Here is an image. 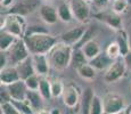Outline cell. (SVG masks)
Instances as JSON below:
<instances>
[{
  "mask_svg": "<svg viewBox=\"0 0 131 114\" xmlns=\"http://www.w3.org/2000/svg\"><path fill=\"white\" fill-rule=\"evenodd\" d=\"M74 47L63 41L57 42L47 54L50 67L56 71H64L71 65Z\"/></svg>",
  "mask_w": 131,
  "mask_h": 114,
  "instance_id": "1",
  "label": "cell"
},
{
  "mask_svg": "<svg viewBox=\"0 0 131 114\" xmlns=\"http://www.w3.org/2000/svg\"><path fill=\"white\" fill-rule=\"evenodd\" d=\"M23 39L31 55H47L49 50L58 42L57 38L50 33L25 35Z\"/></svg>",
  "mask_w": 131,
  "mask_h": 114,
  "instance_id": "2",
  "label": "cell"
},
{
  "mask_svg": "<svg viewBox=\"0 0 131 114\" xmlns=\"http://www.w3.org/2000/svg\"><path fill=\"white\" fill-rule=\"evenodd\" d=\"M0 27L4 31L15 35L16 38H24L27 27V22L25 16H22V15L4 14V16H1Z\"/></svg>",
  "mask_w": 131,
  "mask_h": 114,
  "instance_id": "3",
  "label": "cell"
},
{
  "mask_svg": "<svg viewBox=\"0 0 131 114\" xmlns=\"http://www.w3.org/2000/svg\"><path fill=\"white\" fill-rule=\"evenodd\" d=\"M6 53L10 66H16L17 64H19L21 62H23L31 56L23 38H17L14 44L12 45V47Z\"/></svg>",
  "mask_w": 131,
  "mask_h": 114,
  "instance_id": "4",
  "label": "cell"
},
{
  "mask_svg": "<svg viewBox=\"0 0 131 114\" xmlns=\"http://www.w3.org/2000/svg\"><path fill=\"white\" fill-rule=\"evenodd\" d=\"M73 13L74 19L79 23H87L91 16V8L87 0H66Z\"/></svg>",
  "mask_w": 131,
  "mask_h": 114,
  "instance_id": "5",
  "label": "cell"
},
{
  "mask_svg": "<svg viewBox=\"0 0 131 114\" xmlns=\"http://www.w3.org/2000/svg\"><path fill=\"white\" fill-rule=\"evenodd\" d=\"M127 65L123 59V57H120L117 59H114L113 63L107 67L106 71H104V80L107 83H114L120 79H122L127 71Z\"/></svg>",
  "mask_w": 131,
  "mask_h": 114,
  "instance_id": "6",
  "label": "cell"
},
{
  "mask_svg": "<svg viewBox=\"0 0 131 114\" xmlns=\"http://www.w3.org/2000/svg\"><path fill=\"white\" fill-rule=\"evenodd\" d=\"M103 106L105 112L114 114H119L121 111L127 107L124 98L115 92H108L103 97Z\"/></svg>",
  "mask_w": 131,
  "mask_h": 114,
  "instance_id": "7",
  "label": "cell"
},
{
  "mask_svg": "<svg viewBox=\"0 0 131 114\" xmlns=\"http://www.w3.org/2000/svg\"><path fill=\"white\" fill-rule=\"evenodd\" d=\"M41 5L42 4L40 2V0H19L10 9L7 11L6 14H17L22 15V16H26L31 13L39 11Z\"/></svg>",
  "mask_w": 131,
  "mask_h": 114,
  "instance_id": "8",
  "label": "cell"
},
{
  "mask_svg": "<svg viewBox=\"0 0 131 114\" xmlns=\"http://www.w3.org/2000/svg\"><path fill=\"white\" fill-rule=\"evenodd\" d=\"M94 16L98 19V21L105 23L107 26H110L111 29L115 30V31L123 29L121 15L116 14V13H114L113 11L106 12L105 9H104V11H99V12L95 13Z\"/></svg>",
  "mask_w": 131,
  "mask_h": 114,
  "instance_id": "9",
  "label": "cell"
},
{
  "mask_svg": "<svg viewBox=\"0 0 131 114\" xmlns=\"http://www.w3.org/2000/svg\"><path fill=\"white\" fill-rule=\"evenodd\" d=\"M85 30H87V27L82 24L78 25V26H73L70 30L65 31L64 33H62V35H60V41L75 47L80 42V40L82 39Z\"/></svg>",
  "mask_w": 131,
  "mask_h": 114,
  "instance_id": "10",
  "label": "cell"
},
{
  "mask_svg": "<svg viewBox=\"0 0 131 114\" xmlns=\"http://www.w3.org/2000/svg\"><path fill=\"white\" fill-rule=\"evenodd\" d=\"M63 103L70 108H74L80 102H81V98H80V91L79 88L77 87L73 83H69V85L65 86L64 91H63Z\"/></svg>",
  "mask_w": 131,
  "mask_h": 114,
  "instance_id": "11",
  "label": "cell"
},
{
  "mask_svg": "<svg viewBox=\"0 0 131 114\" xmlns=\"http://www.w3.org/2000/svg\"><path fill=\"white\" fill-rule=\"evenodd\" d=\"M39 15H40V18L48 25L56 24L57 21L59 19L57 8H55L54 6L48 5V4L41 5V7L39 8Z\"/></svg>",
  "mask_w": 131,
  "mask_h": 114,
  "instance_id": "12",
  "label": "cell"
},
{
  "mask_svg": "<svg viewBox=\"0 0 131 114\" xmlns=\"http://www.w3.org/2000/svg\"><path fill=\"white\" fill-rule=\"evenodd\" d=\"M7 89L9 91L13 100H25L26 99V94H27V87L25 85L24 80H18L16 82L12 83V85L6 86Z\"/></svg>",
  "mask_w": 131,
  "mask_h": 114,
  "instance_id": "13",
  "label": "cell"
},
{
  "mask_svg": "<svg viewBox=\"0 0 131 114\" xmlns=\"http://www.w3.org/2000/svg\"><path fill=\"white\" fill-rule=\"evenodd\" d=\"M31 57L36 73L39 74L40 77H46L49 73V68H50V64L47 55H31Z\"/></svg>",
  "mask_w": 131,
  "mask_h": 114,
  "instance_id": "14",
  "label": "cell"
},
{
  "mask_svg": "<svg viewBox=\"0 0 131 114\" xmlns=\"http://www.w3.org/2000/svg\"><path fill=\"white\" fill-rule=\"evenodd\" d=\"M18 80H21V78H19L18 71H17L16 66H10L9 65V66L0 70V81H1V85L8 86Z\"/></svg>",
  "mask_w": 131,
  "mask_h": 114,
  "instance_id": "15",
  "label": "cell"
},
{
  "mask_svg": "<svg viewBox=\"0 0 131 114\" xmlns=\"http://www.w3.org/2000/svg\"><path fill=\"white\" fill-rule=\"evenodd\" d=\"M16 68L18 71V74L21 80H26L27 78H30L31 75L36 74V70H34V65L32 62V57L30 56L29 58H26L25 60L21 62L19 64L16 65Z\"/></svg>",
  "mask_w": 131,
  "mask_h": 114,
  "instance_id": "16",
  "label": "cell"
},
{
  "mask_svg": "<svg viewBox=\"0 0 131 114\" xmlns=\"http://www.w3.org/2000/svg\"><path fill=\"white\" fill-rule=\"evenodd\" d=\"M113 63V59L106 54V51H102L92 59L89 60V64L92 65L97 71H106L107 67Z\"/></svg>",
  "mask_w": 131,
  "mask_h": 114,
  "instance_id": "17",
  "label": "cell"
},
{
  "mask_svg": "<svg viewBox=\"0 0 131 114\" xmlns=\"http://www.w3.org/2000/svg\"><path fill=\"white\" fill-rule=\"evenodd\" d=\"M116 32V37H115V41L117 42V45L120 46L121 49V55L125 56L130 51V39H129V33L125 31L124 29L117 30Z\"/></svg>",
  "mask_w": 131,
  "mask_h": 114,
  "instance_id": "18",
  "label": "cell"
},
{
  "mask_svg": "<svg viewBox=\"0 0 131 114\" xmlns=\"http://www.w3.org/2000/svg\"><path fill=\"white\" fill-rule=\"evenodd\" d=\"M81 49H82V51H83V54L85 55V57H87L88 60L95 58L98 54L102 53L100 45L96 39H92V40H90V41H88L87 44H84L81 47Z\"/></svg>",
  "mask_w": 131,
  "mask_h": 114,
  "instance_id": "19",
  "label": "cell"
},
{
  "mask_svg": "<svg viewBox=\"0 0 131 114\" xmlns=\"http://www.w3.org/2000/svg\"><path fill=\"white\" fill-rule=\"evenodd\" d=\"M26 100L36 112L43 108V97L39 92V90H27Z\"/></svg>",
  "mask_w": 131,
  "mask_h": 114,
  "instance_id": "20",
  "label": "cell"
},
{
  "mask_svg": "<svg viewBox=\"0 0 131 114\" xmlns=\"http://www.w3.org/2000/svg\"><path fill=\"white\" fill-rule=\"evenodd\" d=\"M94 97L95 92L90 87L85 88L83 90V94L81 96V102H80V104H81V114H89Z\"/></svg>",
  "mask_w": 131,
  "mask_h": 114,
  "instance_id": "21",
  "label": "cell"
},
{
  "mask_svg": "<svg viewBox=\"0 0 131 114\" xmlns=\"http://www.w3.org/2000/svg\"><path fill=\"white\" fill-rule=\"evenodd\" d=\"M57 13H58V17L59 21L64 22V23H71L72 21H74V16L73 13L70 8V5L67 4V1H62L57 7Z\"/></svg>",
  "mask_w": 131,
  "mask_h": 114,
  "instance_id": "22",
  "label": "cell"
},
{
  "mask_svg": "<svg viewBox=\"0 0 131 114\" xmlns=\"http://www.w3.org/2000/svg\"><path fill=\"white\" fill-rule=\"evenodd\" d=\"M75 70H77L78 74H79V77L81 79L87 80V81L94 80L96 78V75H97V70L92 65H90L89 62L81 65V66H79L78 68H75Z\"/></svg>",
  "mask_w": 131,
  "mask_h": 114,
  "instance_id": "23",
  "label": "cell"
},
{
  "mask_svg": "<svg viewBox=\"0 0 131 114\" xmlns=\"http://www.w3.org/2000/svg\"><path fill=\"white\" fill-rule=\"evenodd\" d=\"M16 39L17 38L15 35L1 30V32H0V50L1 51H7L12 47V45L14 44Z\"/></svg>",
  "mask_w": 131,
  "mask_h": 114,
  "instance_id": "24",
  "label": "cell"
},
{
  "mask_svg": "<svg viewBox=\"0 0 131 114\" xmlns=\"http://www.w3.org/2000/svg\"><path fill=\"white\" fill-rule=\"evenodd\" d=\"M39 92L43 97L45 100H48L52 98L51 96V82L47 79L46 77H41L40 79V86H39Z\"/></svg>",
  "mask_w": 131,
  "mask_h": 114,
  "instance_id": "25",
  "label": "cell"
},
{
  "mask_svg": "<svg viewBox=\"0 0 131 114\" xmlns=\"http://www.w3.org/2000/svg\"><path fill=\"white\" fill-rule=\"evenodd\" d=\"M88 62H89V60L87 59V57H85V55L83 54L81 48H74V49H73L71 64L75 68H78L79 66H81V65H83Z\"/></svg>",
  "mask_w": 131,
  "mask_h": 114,
  "instance_id": "26",
  "label": "cell"
},
{
  "mask_svg": "<svg viewBox=\"0 0 131 114\" xmlns=\"http://www.w3.org/2000/svg\"><path fill=\"white\" fill-rule=\"evenodd\" d=\"M105 51H106V54L111 58H112L113 60L117 59V58H120V57H122V55H121L120 46L117 45V42L115 41V40L108 44V46L106 47V49H105Z\"/></svg>",
  "mask_w": 131,
  "mask_h": 114,
  "instance_id": "27",
  "label": "cell"
},
{
  "mask_svg": "<svg viewBox=\"0 0 131 114\" xmlns=\"http://www.w3.org/2000/svg\"><path fill=\"white\" fill-rule=\"evenodd\" d=\"M12 102L15 104L16 108L21 114H36V111L32 108V106L27 103V100H13Z\"/></svg>",
  "mask_w": 131,
  "mask_h": 114,
  "instance_id": "28",
  "label": "cell"
},
{
  "mask_svg": "<svg viewBox=\"0 0 131 114\" xmlns=\"http://www.w3.org/2000/svg\"><path fill=\"white\" fill-rule=\"evenodd\" d=\"M40 33H49L48 27L45 25L40 24H30L27 25L26 31H25V35H32V34H40ZM24 35V37H25Z\"/></svg>",
  "mask_w": 131,
  "mask_h": 114,
  "instance_id": "29",
  "label": "cell"
},
{
  "mask_svg": "<svg viewBox=\"0 0 131 114\" xmlns=\"http://www.w3.org/2000/svg\"><path fill=\"white\" fill-rule=\"evenodd\" d=\"M97 35V29L96 27H87V30H85L83 37H82V39L80 40V42L75 46L74 48H81L82 46L84 44H87L88 41H90V40L95 39V37Z\"/></svg>",
  "mask_w": 131,
  "mask_h": 114,
  "instance_id": "30",
  "label": "cell"
},
{
  "mask_svg": "<svg viewBox=\"0 0 131 114\" xmlns=\"http://www.w3.org/2000/svg\"><path fill=\"white\" fill-rule=\"evenodd\" d=\"M104 113V106H103V99L95 95L94 99L91 103V107H90L89 114H103Z\"/></svg>",
  "mask_w": 131,
  "mask_h": 114,
  "instance_id": "31",
  "label": "cell"
},
{
  "mask_svg": "<svg viewBox=\"0 0 131 114\" xmlns=\"http://www.w3.org/2000/svg\"><path fill=\"white\" fill-rule=\"evenodd\" d=\"M128 6H130L128 0H114L112 2V11L116 13V14L121 15L123 13H125Z\"/></svg>",
  "mask_w": 131,
  "mask_h": 114,
  "instance_id": "32",
  "label": "cell"
},
{
  "mask_svg": "<svg viewBox=\"0 0 131 114\" xmlns=\"http://www.w3.org/2000/svg\"><path fill=\"white\" fill-rule=\"evenodd\" d=\"M40 79H41V77H40L39 74H37V73L31 75L30 78H27V79L25 80V85H26L27 89L29 90H39Z\"/></svg>",
  "mask_w": 131,
  "mask_h": 114,
  "instance_id": "33",
  "label": "cell"
},
{
  "mask_svg": "<svg viewBox=\"0 0 131 114\" xmlns=\"http://www.w3.org/2000/svg\"><path fill=\"white\" fill-rule=\"evenodd\" d=\"M65 85H63L62 81L59 80H55L51 82V96L52 98H58L63 95V91H64Z\"/></svg>",
  "mask_w": 131,
  "mask_h": 114,
  "instance_id": "34",
  "label": "cell"
},
{
  "mask_svg": "<svg viewBox=\"0 0 131 114\" xmlns=\"http://www.w3.org/2000/svg\"><path fill=\"white\" fill-rule=\"evenodd\" d=\"M0 112L4 114H21L13 102L2 103L1 105H0Z\"/></svg>",
  "mask_w": 131,
  "mask_h": 114,
  "instance_id": "35",
  "label": "cell"
},
{
  "mask_svg": "<svg viewBox=\"0 0 131 114\" xmlns=\"http://www.w3.org/2000/svg\"><path fill=\"white\" fill-rule=\"evenodd\" d=\"M0 99L2 103H7V102H12V97L9 95V91L7 89L6 86L1 85V91H0Z\"/></svg>",
  "mask_w": 131,
  "mask_h": 114,
  "instance_id": "36",
  "label": "cell"
},
{
  "mask_svg": "<svg viewBox=\"0 0 131 114\" xmlns=\"http://www.w3.org/2000/svg\"><path fill=\"white\" fill-rule=\"evenodd\" d=\"M9 66V62H8V56H7L6 51H1L0 53V70Z\"/></svg>",
  "mask_w": 131,
  "mask_h": 114,
  "instance_id": "37",
  "label": "cell"
},
{
  "mask_svg": "<svg viewBox=\"0 0 131 114\" xmlns=\"http://www.w3.org/2000/svg\"><path fill=\"white\" fill-rule=\"evenodd\" d=\"M91 2L95 5L96 8H98L99 11H104V9L107 7L110 0H92Z\"/></svg>",
  "mask_w": 131,
  "mask_h": 114,
  "instance_id": "38",
  "label": "cell"
},
{
  "mask_svg": "<svg viewBox=\"0 0 131 114\" xmlns=\"http://www.w3.org/2000/svg\"><path fill=\"white\" fill-rule=\"evenodd\" d=\"M1 8L4 9H10L15 4H16V0H1Z\"/></svg>",
  "mask_w": 131,
  "mask_h": 114,
  "instance_id": "39",
  "label": "cell"
},
{
  "mask_svg": "<svg viewBox=\"0 0 131 114\" xmlns=\"http://www.w3.org/2000/svg\"><path fill=\"white\" fill-rule=\"evenodd\" d=\"M123 59H124V62H125L127 68L131 72V50L125 55V56H123Z\"/></svg>",
  "mask_w": 131,
  "mask_h": 114,
  "instance_id": "40",
  "label": "cell"
},
{
  "mask_svg": "<svg viewBox=\"0 0 131 114\" xmlns=\"http://www.w3.org/2000/svg\"><path fill=\"white\" fill-rule=\"evenodd\" d=\"M130 112H131V105L130 106H127V107H125L124 110L121 111L119 114H130Z\"/></svg>",
  "mask_w": 131,
  "mask_h": 114,
  "instance_id": "41",
  "label": "cell"
},
{
  "mask_svg": "<svg viewBox=\"0 0 131 114\" xmlns=\"http://www.w3.org/2000/svg\"><path fill=\"white\" fill-rule=\"evenodd\" d=\"M36 114H50V111H47V110H45V108H42V110H40V111H37Z\"/></svg>",
  "mask_w": 131,
  "mask_h": 114,
  "instance_id": "42",
  "label": "cell"
},
{
  "mask_svg": "<svg viewBox=\"0 0 131 114\" xmlns=\"http://www.w3.org/2000/svg\"><path fill=\"white\" fill-rule=\"evenodd\" d=\"M50 114H60V111L58 108H52V110H50Z\"/></svg>",
  "mask_w": 131,
  "mask_h": 114,
  "instance_id": "43",
  "label": "cell"
},
{
  "mask_svg": "<svg viewBox=\"0 0 131 114\" xmlns=\"http://www.w3.org/2000/svg\"><path fill=\"white\" fill-rule=\"evenodd\" d=\"M129 39H130V49H131V32L129 33Z\"/></svg>",
  "mask_w": 131,
  "mask_h": 114,
  "instance_id": "44",
  "label": "cell"
},
{
  "mask_svg": "<svg viewBox=\"0 0 131 114\" xmlns=\"http://www.w3.org/2000/svg\"><path fill=\"white\" fill-rule=\"evenodd\" d=\"M103 114H114V113H108V112H105V111H104V113H103Z\"/></svg>",
  "mask_w": 131,
  "mask_h": 114,
  "instance_id": "45",
  "label": "cell"
},
{
  "mask_svg": "<svg viewBox=\"0 0 131 114\" xmlns=\"http://www.w3.org/2000/svg\"><path fill=\"white\" fill-rule=\"evenodd\" d=\"M128 2H129V5L131 6V0H128Z\"/></svg>",
  "mask_w": 131,
  "mask_h": 114,
  "instance_id": "46",
  "label": "cell"
},
{
  "mask_svg": "<svg viewBox=\"0 0 131 114\" xmlns=\"http://www.w3.org/2000/svg\"><path fill=\"white\" fill-rule=\"evenodd\" d=\"M87 1H88V2H91V1H92V0H87Z\"/></svg>",
  "mask_w": 131,
  "mask_h": 114,
  "instance_id": "47",
  "label": "cell"
},
{
  "mask_svg": "<svg viewBox=\"0 0 131 114\" xmlns=\"http://www.w3.org/2000/svg\"><path fill=\"white\" fill-rule=\"evenodd\" d=\"M110 1H111V2H113V1H114V0H110Z\"/></svg>",
  "mask_w": 131,
  "mask_h": 114,
  "instance_id": "48",
  "label": "cell"
},
{
  "mask_svg": "<svg viewBox=\"0 0 131 114\" xmlns=\"http://www.w3.org/2000/svg\"><path fill=\"white\" fill-rule=\"evenodd\" d=\"M130 114H131V112H130Z\"/></svg>",
  "mask_w": 131,
  "mask_h": 114,
  "instance_id": "49",
  "label": "cell"
}]
</instances>
